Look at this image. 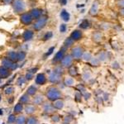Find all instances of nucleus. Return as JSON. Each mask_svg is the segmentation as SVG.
I'll return each mask as SVG.
<instances>
[{
  "instance_id": "nucleus-29",
  "label": "nucleus",
  "mask_w": 124,
  "mask_h": 124,
  "mask_svg": "<svg viewBox=\"0 0 124 124\" xmlns=\"http://www.w3.org/2000/svg\"><path fill=\"white\" fill-rule=\"evenodd\" d=\"M69 73L70 74V75H72V76H75V75H77V70L76 68H75V66H72L70 68V70H69Z\"/></svg>"
},
{
  "instance_id": "nucleus-20",
  "label": "nucleus",
  "mask_w": 124,
  "mask_h": 124,
  "mask_svg": "<svg viewBox=\"0 0 124 124\" xmlns=\"http://www.w3.org/2000/svg\"><path fill=\"white\" fill-rule=\"evenodd\" d=\"M80 27L82 29H87L88 27H89V22L88 20H84L80 25Z\"/></svg>"
},
{
  "instance_id": "nucleus-23",
  "label": "nucleus",
  "mask_w": 124,
  "mask_h": 124,
  "mask_svg": "<svg viewBox=\"0 0 124 124\" xmlns=\"http://www.w3.org/2000/svg\"><path fill=\"white\" fill-rule=\"evenodd\" d=\"M26 58V53L23 52V51H20L18 53V61H22Z\"/></svg>"
},
{
  "instance_id": "nucleus-25",
  "label": "nucleus",
  "mask_w": 124,
  "mask_h": 124,
  "mask_svg": "<svg viewBox=\"0 0 124 124\" xmlns=\"http://www.w3.org/2000/svg\"><path fill=\"white\" fill-rule=\"evenodd\" d=\"M17 124H26V118L24 116H21L17 119Z\"/></svg>"
},
{
  "instance_id": "nucleus-35",
  "label": "nucleus",
  "mask_w": 124,
  "mask_h": 124,
  "mask_svg": "<svg viewBox=\"0 0 124 124\" xmlns=\"http://www.w3.org/2000/svg\"><path fill=\"white\" fill-rule=\"evenodd\" d=\"M42 100H43L42 97H41V96H37V97H36V98L34 99V103H36V104H40V103H41V102H42Z\"/></svg>"
},
{
  "instance_id": "nucleus-43",
  "label": "nucleus",
  "mask_w": 124,
  "mask_h": 124,
  "mask_svg": "<svg viewBox=\"0 0 124 124\" xmlns=\"http://www.w3.org/2000/svg\"><path fill=\"white\" fill-rule=\"evenodd\" d=\"M11 1H12V0H3V2H4V3H11Z\"/></svg>"
},
{
  "instance_id": "nucleus-32",
  "label": "nucleus",
  "mask_w": 124,
  "mask_h": 124,
  "mask_svg": "<svg viewBox=\"0 0 124 124\" xmlns=\"http://www.w3.org/2000/svg\"><path fill=\"white\" fill-rule=\"evenodd\" d=\"M74 43V41L73 40L71 39V38H67L66 40L65 41V46H71L72 44Z\"/></svg>"
},
{
  "instance_id": "nucleus-33",
  "label": "nucleus",
  "mask_w": 124,
  "mask_h": 124,
  "mask_svg": "<svg viewBox=\"0 0 124 124\" xmlns=\"http://www.w3.org/2000/svg\"><path fill=\"white\" fill-rule=\"evenodd\" d=\"M53 36V33L51 32V31H48V32H46V34H45L44 36V40L45 41H46V40L50 39V38H51Z\"/></svg>"
},
{
  "instance_id": "nucleus-1",
  "label": "nucleus",
  "mask_w": 124,
  "mask_h": 124,
  "mask_svg": "<svg viewBox=\"0 0 124 124\" xmlns=\"http://www.w3.org/2000/svg\"><path fill=\"white\" fill-rule=\"evenodd\" d=\"M46 95H47V98H49L50 100L56 101V100L59 99V98H61V93L56 88H55V87H50L47 89Z\"/></svg>"
},
{
  "instance_id": "nucleus-40",
  "label": "nucleus",
  "mask_w": 124,
  "mask_h": 124,
  "mask_svg": "<svg viewBox=\"0 0 124 124\" xmlns=\"http://www.w3.org/2000/svg\"><path fill=\"white\" fill-rule=\"evenodd\" d=\"M60 2H61V5H65L67 3V0H60Z\"/></svg>"
},
{
  "instance_id": "nucleus-47",
  "label": "nucleus",
  "mask_w": 124,
  "mask_h": 124,
  "mask_svg": "<svg viewBox=\"0 0 124 124\" xmlns=\"http://www.w3.org/2000/svg\"></svg>"
},
{
  "instance_id": "nucleus-37",
  "label": "nucleus",
  "mask_w": 124,
  "mask_h": 124,
  "mask_svg": "<svg viewBox=\"0 0 124 124\" xmlns=\"http://www.w3.org/2000/svg\"><path fill=\"white\" fill-rule=\"evenodd\" d=\"M24 83H25L24 77H20V78L18 79V85H22V84H24Z\"/></svg>"
},
{
  "instance_id": "nucleus-9",
  "label": "nucleus",
  "mask_w": 124,
  "mask_h": 124,
  "mask_svg": "<svg viewBox=\"0 0 124 124\" xmlns=\"http://www.w3.org/2000/svg\"><path fill=\"white\" fill-rule=\"evenodd\" d=\"M72 60L71 56H67L65 57H63V59L61 60V63H62V65L63 66H65V67H68V66H70L72 64Z\"/></svg>"
},
{
  "instance_id": "nucleus-18",
  "label": "nucleus",
  "mask_w": 124,
  "mask_h": 124,
  "mask_svg": "<svg viewBox=\"0 0 124 124\" xmlns=\"http://www.w3.org/2000/svg\"><path fill=\"white\" fill-rule=\"evenodd\" d=\"M64 57V51L63 50H61L60 51H58L57 53L56 54V56H55V59L54 61H61Z\"/></svg>"
},
{
  "instance_id": "nucleus-41",
  "label": "nucleus",
  "mask_w": 124,
  "mask_h": 124,
  "mask_svg": "<svg viewBox=\"0 0 124 124\" xmlns=\"http://www.w3.org/2000/svg\"><path fill=\"white\" fill-rule=\"evenodd\" d=\"M52 119H53V121H55V122H58V121H59V118H58V117L57 116H56V117H53V118H52Z\"/></svg>"
},
{
  "instance_id": "nucleus-13",
  "label": "nucleus",
  "mask_w": 124,
  "mask_h": 124,
  "mask_svg": "<svg viewBox=\"0 0 124 124\" xmlns=\"http://www.w3.org/2000/svg\"><path fill=\"white\" fill-rule=\"evenodd\" d=\"M98 3H97V2H95V3H93V5H92L91 8H90L89 14L92 15V16H94V15H96L97 13H98Z\"/></svg>"
},
{
  "instance_id": "nucleus-14",
  "label": "nucleus",
  "mask_w": 124,
  "mask_h": 124,
  "mask_svg": "<svg viewBox=\"0 0 124 124\" xmlns=\"http://www.w3.org/2000/svg\"><path fill=\"white\" fill-rule=\"evenodd\" d=\"M31 16L32 17V18H40L41 15V10L37 9V8H34L31 11Z\"/></svg>"
},
{
  "instance_id": "nucleus-22",
  "label": "nucleus",
  "mask_w": 124,
  "mask_h": 124,
  "mask_svg": "<svg viewBox=\"0 0 124 124\" xmlns=\"http://www.w3.org/2000/svg\"><path fill=\"white\" fill-rule=\"evenodd\" d=\"M36 92V88L35 86H30L27 89V93L29 95H34Z\"/></svg>"
},
{
  "instance_id": "nucleus-31",
  "label": "nucleus",
  "mask_w": 124,
  "mask_h": 124,
  "mask_svg": "<svg viewBox=\"0 0 124 124\" xmlns=\"http://www.w3.org/2000/svg\"><path fill=\"white\" fill-rule=\"evenodd\" d=\"M13 91H14V88L12 86H9L5 89V93L6 94H11V93H13Z\"/></svg>"
},
{
  "instance_id": "nucleus-19",
  "label": "nucleus",
  "mask_w": 124,
  "mask_h": 124,
  "mask_svg": "<svg viewBox=\"0 0 124 124\" xmlns=\"http://www.w3.org/2000/svg\"><path fill=\"white\" fill-rule=\"evenodd\" d=\"M44 111L46 112V113H53V112H54V107H53L52 105H51V104H49V103H47V104L45 105Z\"/></svg>"
},
{
  "instance_id": "nucleus-42",
  "label": "nucleus",
  "mask_w": 124,
  "mask_h": 124,
  "mask_svg": "<svg viewBox=\"0 0 124 124\" xmlns=\"http://www.w3.org/2000/svg\"><path fill=\"white\" fill-rule=\"evenodd\" d=\"M92 63H93V64H96V65H98V60H97V59H95V60H93V61H92Z\"/></svg>"
},
{
  "instance_id": "nucleus-36",
  "label": "nucleus",
  "mask_w": 124,
  "mask_h": 124,
  "mask_svg": "<svg viewBox=\"0 0 124 124\" xmlns=\"http://www.w3.org/2000/svg\"><path fill=\"white\" fill-rule=\"evenodd\" d=\"M66 29H67V27L65 24H61V27H60V31H61V32H65Z\"/></svg>"
},
{
  "instance_id": "nucleus-7",
  "label": "nucleus",
  "mask_w": 124,
  "mask_h": 124,
  "mask_svg": "<svg viewBox=\"0 0 124 124\" xmlns=\"http://www.w3.org/2000/svg\"><path fill=\"white\" fill-rule=\"evenodd\" d=\"M11 75V72L3 66H0V79H6Z\"/></svg>"
},
{
  "instance_id": "nucleus-21",
  "label": "nucleus",
  "mask_w": 124,
  "mask_h": 124,
  "mask_svg": "<svg viewBox=\"0 0 124 124\" xmlns=\"http://www.w3.org/2000/svg\"><path fill=\"white\" fill-rule=\"evenodd\" d=\"M25 110H26V113L27 114H31L35 112V108L33 106H31V105H28V106L26 107Z\"/></svg>"
},
{
  "instance_id": "nucleus-12",
  "label": "nucleus",
  "mask_w": 124,
  "mask_h": 124,
  "mask_svg": "<svg viewBox=\"0 0 124 124\" xmlns=\"http://www.w3.org/2000/svg\"><path fill=\"white\" fill-rule=\"evenodd\" d=\"M22 36L25 41H30V40L32 39L33 36H34V33H33V31H30V30H27V31H24Z\"/></svg>"
},
{
  "instance_id": "nucleus-8",
  "label": "nucleus",
  "mask_w": 124,
  "mask_h": 124,
  "mask_svg": "<svg viewBox=\"0 0 124 124\" xmlns=\"http://www.w3.org/2000/svg\"><path fill=\"white\" fill-rule=\"evenodd\" d=\"M46 81V78L44 74H38L36 78V83L37 84H44Z\"/></svg>"
},
{
  "instance_id": "nucleus-28",
  "label": "nucleus",
  "mask_w": 124,
  "mask_h": 124,
  "mask_svg": "<svg viewBox=\"0 0 124 124\" xmlns=\"http://www.w3.org/2000/svg\"><path fill=\"white\" fill-rule=\"evenodd\" d=\"M22 110V104H21V103H18V104H16V106L14 107L15 113H20Z\"/></svg>"
},
{
  "instance_id": "nucleus-24",
  "label": "nucleus",
  "mask_w": 124,
  "mask_h": 124,
  "mask_svg": "<svg viewBox=\"0 0 124 124\" xmlns=\"http://www.w3.org/2000/svg\"><path fill=\"white\" fill-rule=\"evenodd\" d=\"M27 124H38V121L36 118L34 117H31V118H28L27 121Z\"/></svg>"
},
{
  "instance_id": "nucleus-30",
  "label": "nucleus",
  "mask_w": 124,
  "mask_h": 124,
  "mask_svg": "<svg viewBox=\"0 0 124 124\" xmlns=\"http://www.w3.org/2000/svg\"><path fill=\"white\" fill-rule=\"evenodd\" d=\"M82 57H83V59L84 61H89L91 59V54L89 52H85L84 54H83Z\"/></svg>"
},
{
  "instance_id": "nucleus-39",
  "label": "nucleus",
  "mask_w": 124,
  "mask_h": 124,
  "mask_svg": "<svg viewBox=\"0 0 124 124\" xmlns=\"http://www.w3.org/2000/svg\"><path fill=\"white\" fill-rule=\"evenodd\" d=\"M26 79L27 80H31L32 79V74L31 73H28V74H27V75H26Z\"/></svg>"
},
{
  "instance_id": "nucleus-44",
  "label": "nucleus",
  "mask_w": 124,
  "mask_h": 124,
  "mask_svg": "<svg viewBox=\"0 0 124 124\" xmlns=\"http://www.w3.org/2000/svg\"><path fill=\"white\" fill-rule=\"evenodd\" d=\"M1 114H3V110L0 109V115H1Z\"/></svg>"
},
{
  "instance_id": "nucleus-34",
  "label": "nucleus",
  "mask_w": 124,
  "mask_h": 124,
  "mask_svg": "<svg viewBox=\"0 0 124 124\" xmlns=\"http://www.w3.org/2000/svg\"><path fill=\"white\" fill-rule=\"evenodd\" d=\"M16 120V117L14 116L13 114H11L9 117H8V122L9 123H13Z\"/></svg>"
},
{
  "instance_id": "nucleus-6",
  "label": "nucleus",
  "mask_w": 124,
  "mask_h": 124,
  "mask_svg": "<svg viewBox=\"0 0 124 124\" xmlns=\"http://www.w3.org/2000/svg\"><path fill=\"white\" fill-rule=\"evenodd\" d=\"M72 56L75 59H80L83 56V50L80 47H75L72 50Z\"/></svg>"
},
{
  "instance_id": "nucleus-45",
  "label": "nucleus",
  "mask_w": 124,
  "mask_h": 124,
  "mask_svg": "<svg viewBox=\"0 0 124 124\" xmlns=\"http://www.w3.org/2000/svg\"><path fill=\"white\" fill-rule=\"evenodd\" d=\"M0 100H1V95H0Z\"/></svg>"
},
{
  "instance_id": "nucleus-5",
  "label": "nucleus",
  "mask_w": 124,
  "mask_h": 124,
  "mask_svg": "<svg viewBox=\"0 0 124 124\" xmlns=\"http://www.w3.org/2000/svg\"><path fill=\"white\" fill-rule=\"evenodd\" d=\"M32 20H33V18H32V17L31 16L30 13H23V14L21 16V21L23 24H26V25L31 24Z\"/></svg>"
},
{
  "instance_id": "nucleus-11",
  "label": "nucleus",
  "mask_w": 124,
  "mask_h": 124,
  "mask_svg": "<svg viewBox=\"0 0 124 124\" xmlns=\"http://www.w3.org/2000/svg\"><path fill=\"white\" fill-rule=\"evenodd\" d=\"M82 37V32L78 30H75L70 35V38H71L73 41H77V40H80Z\"/></svg>"
},
{
  "instance_id": "nucleus-3",
  "label": "nucleus",
  "mask_w": 124,
  "mask_h": 124,
  "mask_svg": "<svg viewBox=\"0 0 124 124\" xmlns=\"http://www.w3.org/2000/svg\"><path fill=\"white\" fill-rule=\"evenodd\" d=\"M2 65L4 68L8 69V70H14L18 68V65H17L15 62H13L12 61H10L8 58H4V59L2 61Z\"/></svg>"
},
{
  "instance_id": "nucleus-27",
  "label": "nucleus",
  "mask_w": 124,
  "mask_h": 124,
  "mask_svg": "<svg viewBox=\"0 0 124 124\" xmlns=\"http://www.w3.org/2000/svg\"><path fill=\"white\" fill-rule=\"evenodd\" d=\"M65 84L67 86H71L74 84V80L72 78H66V80H65Z\"/></svg>"
},
{
  "instance_id": "nucleus-26",
  "label": "nucleus",
  "mask_w": 124,
  "mask_h": 124,
  "mask_svg": "<svg viewBox=\"0 0 124 124\" xmlns=\"http://www.w3.org/2000/svg\"><path fill=\"white\" fill-rule=\"evenodd\" d=\"M29 100V97H28L27 94H24L20 98V102H22V103H27Z\"/></svg>"
},
{
  "instance_id": "nucleus-17",
  "label": "nucleus",
  "mask_w": 124,
  "mask_h": 124,
  "mask_svg": "<svg viewBox=\"0 0 124 124\" xmlns=\"http://www.w3.org/2000/svg\"><path fill=\"white\" fill-rule=\"evenodd\" d=\"M52 106L54 107L55 108H56V109H61V108H63V107H64V102L60 99H57L54 102Z\"/></svg>"
},
{
  "instance_id": "nucleus-2",
  "label": "nucleus",
  "mask_w": 124,
  "mask_h": 124,
  "mask_svg": "<svg viewBox=\"0 0 124 124\" xmlns=\"http://www.w3.org/2000/svg\"><path fill=\"white\" fill-rule=\"evenodd\" d=\"M26 8V5L23 0H15L13 3V9L16 13H22Z\"/></svg>"
},
{
  "instance_id": "nucleus-15",
  "label": "nucleus",
  "mask_w": 124,
  "mask_h": 124,
  "mask_svg": "<svg viewBox=\"0 0 124 124\" xmlns=\"http://www.w3.org/2000/svg\"><path fill=\"white\" fill-rule=\"evenodd\" d=\"M8 59H9L13 62L18 61V53L15 51H9L8 53Z\"/></svg>"
},
{
  "instance_id": "nucleus-4",
  "label": "nucleus",
  "mask_w": 124,
  "mask_h": 124,
  "mask_svg": "<svg viewBox=\"0 0 124 124\" xmlns=\"http://www.w3.org/2000/svg\"><path fill=\"white\" fill-rule=\"evenodd\" d=\"M46 22H47V18H40L38 19V21L35 23L34 25V28L35 30H41L46 26Z\"/></svg>"
},
{
  "instance_id": "nucleus-38",
  "label": "nucleus",
  "mask_w": 124,
  "mask_h": 124,
  "mask_svg": "<svg viewBox=\"0 0 124 124\" xmlns=\"http://www.w3.org/2000/svg\"><path fill=\"white\" fill-rule=\"evenodd\" d=\"M54 51H55V46H52V47H51L49 49V51H48V52L46 53V56H50V55H51Z\"/></svg>"
},
{
  "instance_id": "nucleus-10",
  "label": "nucleus",
  "mask_w": 124,
  "mask_h": 124,
  "mask_svg": "<svg viewBox=\"0 0 124 124\" xmlns=\"http://www.w3.org/2000/svg\"><path fill=\"white\" fill-rule=\"evenodd\" d=\"M60 80H61V75H59V74H56V72H53L52 74H51V75H50L49 77V80L51 82H52V83H58V82L60 81Z\"/></svg>"
},
{
  "instance_id": "nucleus-46",
  "label": "nucleus",
  "mask_w": 124,
  "mask_h": 124,
  "mask_svg": "<svg viewBox=\"0 0 124 124\" xmlns=\"http://www.w3.org/2000/svg\"><path fill=\"white\" fill-rule=\"evenodd\" d=\"M0 82H1V79H0Z\"/></svg>"
},
{
  "instance_id": "nucleus-16",
  "label": "nucleus",
  "mask_w": 124,
  "mask_h": 124,
  "mask_svg": "<svg viewBox=\"0 0 124 124\" xmlns=\"http://www.w3.org/2000/svg\"><path fill=\"white\" fill-rule=\"evenodd\" d=\"M61 18L62 19L64 20L65 22H68L70 20V15L68 12L66 11L65 9H63L61 13Z\"/></svg>"
}]
</instances>
